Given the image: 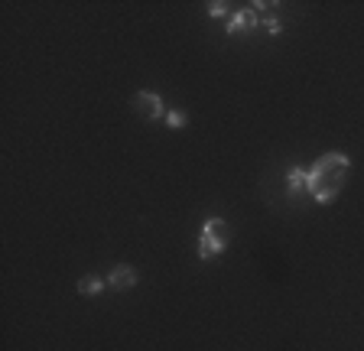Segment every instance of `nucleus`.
<instances>
[{
	"label": "nucleus",
	"mask_w": 364,
	"mask_h": 351,
	"mask_svg": "<svg viewBox=\"0 0 364 351\" xmlns=\"http://www.w3.org/2000/svg\"><path fill=\"white\" fill-rule=\"evenodd\" d=\"M348 169H351V160L345 153H326L316 166L309 169V195L318 202V205H332L335 195L341 192L345 179H348Z\"/></svg>",
	"instance_id": "f257e3e1"
},
{
	"label": "nucleus",
	"mask_w": 364,
	"mask_h": 351,
	"mask_svg": "<svg viewBox=\"0 0 364 351\" xmlns=\"http://www.w3.org/2000/svg\"><path fill=\"white\" fill-rule=\"evenodd\" d=\"M228 241H231V231L221 218H208L202 225V234H198V257L202 260H212L218 254H225Z\"/></svg>",
	"instance_id": "f03ea898"
},
{
	"label": "nucleus",
	"mask_w": 364,
	"mask_h": 351,
	"mask_svg": "<svg viewBox=\"0 0 364 351\" xmlns=\"http://www.w3.org/2000/svg\"><path fill=\"white\" fill-rule=\"evenodd\" d=\"M134 111L144 117V121H159V117H163V98H159L156 92H136Z\"/></svg>",
	"instance_id": "7ed1b4c3"
},
{
	"label": "nucleus",
	"mask_w": 364,
	"mask_h": 351,
	"mask_svg": "<svg viewBox=\"0 0 364 351\" xmlns=\"http://www.w3.org/2000/svg\"><path fill=\"white\" fill-rule=\"evenodd\" d=\"M260 23V16L254 7H241L231 14V20H228V36H237V33H250L254 26Z\"/></svg>",
	"instance_id": "20e7f679"
},
{
	"label": "nucleus",
	"mask_w": 364,
	"mask_h": 351,
	"mask_svg": "<svg viewBox=\"0 0 364 351\" xmlns=\"http://www.w3.org/2000/svg\"><path fill=\"white\" fill-rule=\"evenodd\" d=\"M136 280H140V276H136V270L130 267V264H117V267L107 274V286H111V290H130V286H136Z\"/></svg>",
	"instance_id": "39448f33"
},
{
	"label": "nucleus",
	"mask_w": 364,
	"mask_h": 351,
	"mask_svg": "<svg viewBox=\"0 0 364 351\" xmlns=\"http://www.w3.org/2000/svg\"><path fill=\"white\" fill-rule=\"evenodd\" d=\"M105 286H107V280H101V276H85V280L78 283V293H82V296H98Z\"/></svg>",
	"instance_id": "423d86ee"
},
{
	"label": "nucleus",
	"mask_w": 364,
	"mask_h": 351,
	"mask_svg": "<svg viewBox=\"0 0 364 351\" xmlns=\"http://www.w3.org/2000/svg\"><path fill=\"white\" fill-rule=\"evenodd\" d=\"M287 185H289V192H303L306 185H309V173H306V169H289Z\"/></svg>",
	"instance_id": "0eeeda50"
},
{
	"label": "nucleus",
	"mask_w": 364,
	"mask_h": 351,
	"mask_svg": "<svg viewBox=\"0 0 364 351\" xmlns=\"http://www.w3.org/2000/svg\"><path fill=\"white\" fill-rule=\"evenodd\" d=\"M166 124H169V127H186V124H189V117L182 114V111H169V114H166Z\"/></svg>",
	"instance_id": "6e6552de"
},
{
	"label": "nucleus",
	"mask_w": 364,
	"mask_h": 351,
	"mask_svg": "<svg viewBox=\"0 0 364 351\" xmlns=\"http://www.w3.org/2000/svg\"><path fill=\"white\" fill-rule=\"evenodd\" d=\"M225 10H228V4H221V0L208 4V14H212V16H225Z\"/></svg>",
	"instance_id": "1a4fd4ad"
},
{
	"label": "nucleus",
	"mask_w": 364,
	"mask_h": 351,
	"mask_svg": "<svg viewBox=\"0 0 364 351\" xmlns=\"http://www.w3.org/2000/svg\"><path fill=\"white\" fill-rule=\"evenodd\" d=\"M267 30H270V33H280V20H267Z\"/></svg>",
	"instance_id": "9d476101"
}]
</instances>
